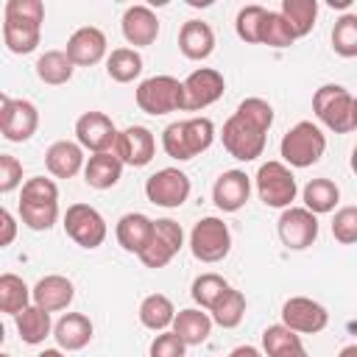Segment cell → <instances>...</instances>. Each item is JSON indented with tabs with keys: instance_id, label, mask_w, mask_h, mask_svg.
I'll return each instance as SVG.
<instances>
[{
	"instance_id": "cell-1",
	"label": "cell",
	"mask_w": 357,
	"mask_h": 357,
	"mask_svg": "<svg viewBox=\"0 0 357 357\" xmlns=\"http://www.w3.org/2000/svg\"><path fill=\"white\" fill-rule=\"evenodd\" d=\"M215 139V126L209 117H190V120H176L162 131V148L170 159L187 162L204 153Z\"/></svg>"
},
{
	"instance_id": "cell-2",
	"label": "cell",
	"mask_w": 357,
	"mask_h": 357,
	"mask_svg": "<svg viewBox=\"0 0 357 357\" xmlns=\"http://www.w3.org/2000/svg\"><path fill=\"white\" fill-rule=\"evenodd\" d=\"M315 117L335 134L357 131V98L340 84H324L312 95Z\"/></svg>"
},
{
	"instance_id": "cell-3",
	"label": "cell",
	"mask_w": 357,
	"mask_h": 357,
	"mask_svg": "<svg viewBox=\"0 0 357 357\" xmlns=\"http://www.w3.org/2000/svg\"><path fill=\"white\" fill-rule=\"evenodd\" d=\"M324 151H326V137L310 120H298L279 142V156L284 159L287 167H312L324 156Z\"/></svg>"
},
{
	"instance_id": "cell-4",
	"label": "cell",
	"mask_w": 357,
	"mask_h": 357,
	"mask_svg": "<svg viewBox=\"0 0 357 357\" xmlns=\"http://www.w3.org/2000/svg\"><path fill=\"white\" fill-rule=\"evenodd\" d=\"M134 100L145 114H170L184 109V84L173 75H151L139 81Z\"/></svg>"
},
{
	"instance_id": "cell-5",
	"label": "cell",
	"mask_w": 357,
	"mask_h": 357,
	"mask_svg": "<svg viewBox=\"0 0 357 357\" xmlns=\"http://www.w3.org/2000/svg\"><path fill=\"white\" fill-rule=\"evenodd\" d=\"M257 195L271 209H287L296 201V176L284 162H265L257 170Z\"/></svg>"
},
{
	"instance_id": "cell-6",
	"label": "cell",
	"mask_w": 357,
	"mask_h": 357,
	"mask_svg": "<svg viewBox=\"0 0 357 357\" xmlns=\"http://www.w3.org/2000/svg\"><path fill=\"white\" fill-rule=\"evenodd\" d=\"M190 251H192V257L198 262H206V265L226 259L229 251H231V231H229V226L220 218H215V215L201 218L192 226V231H190Z\"/></svg>"
},
{
	"instance_id": "cell-7",
	"label": "cell",
	"mask_w": 357,
	"mask_h": 357,
	"mask_svg": "<svg viewBox=\"0 0 357 357\" xmlns=\"http://www.w3.org/2000/svg\"><path fill=\"white\" fill-rule=\"evenodd\" d=\"M265 134L262 128H257L254 123H248L245 117H240L237 112L223 123V131H220V139H223V148L229 151V156L240 159V162H254L257 156H262L265 151Z\"/></svg>"
},
{
	"instance_id": "cell-8",
	"label": "cell",
	"mask_w": 357,
	"mask_h": 357,
	"mask_svg": "<svg viewBox=\"0 0 357 357\" xmlns=\"http://www.w3.org/2000/svg\"><path fill=\"white\" fill-rule=\"evenodd\" d=\"M64 231L67 237L81 248H98L106 240V220L103 215L89 204H70L64 212Z\"/></svg>"
},
{
	"instance_id": "cell-9",
	"label": "cell",
	"mask_w": 357,
	"mask_h": 357,
	"mask_svg": "<svg viewBox=\"0 0 357 357\" xmlns=\"http://www.w3.org/2000/svg\"><path fill=\"white\" fill-rule=\"evenodd\" d=\"M39 128V112L25 98L0 95V131L8 142H28Z\"/></svg>"
},
{
	"instance_id": "cell-10",
	"label": "cell",
	"mask_w": 357,
	"mask_h": 357,
	"mask_svg": "<svg viewBox=\"0 0 357 357\" xmlns=\"http://www.w3.org/2000/svg\"><path fill=\"white\" fill-rule=\"evenodd\" d=\"M145 195L156 206L176 209L190 198V176L178 167H162L145 178Z\"/></svg>"
},
{
	"instance_id": "cell-11",
	"label": "cell",
	"mask_w": 357,
	"mask_h": 357,
	"mask_svg": "<svg viewBox=\"0 0 357 357\" xmlns=\"http://www.w3.org/2000/svg\"><path fill=\"white\" fill-rule=\"evenodd\" d=\"M181 245H184V229L170 218H159L153 220V237L139 254V262L145 268H165L181 251Z\"/></svg>"
},
{
	"instance_id": "cell-12",
	"label": "cell",
	"mask_w": 357,
	"mask_h": 357,
	"mask_svg": "<svg viewBox=\"0 0 357 357\" xmlns=\"http://www.w3.org/2000/svg\"><path fill=\"white\" fill-rule=\"evenodd\" d=\"M181 84H184V109L181 112H201V109L212 106L226 89L223 73H218L212 67L192 70Z\"/></svg>"
},
{
	"instance_id": "cell-13",
	"label": "cell",
	"mask_w": 357,
	"mask_h": 357,
	"mask_svg": "<svg viewBox=\"0 0 357 357\" xmlns=\"http://www.w3.org/2000/svg\"><path fill=\"white\" fill-rule=\"evenodd\" d=\"M279 237L290 251H304L318 237V215L307 206H287L279 215Z\"/></svg>"
},
{
	"instance_id": "cell-14",
	"label": "cell",
	"mask_w": 357,
	"mask_h": 357,
	"mask_svg": "<svg viewBox=\"0 0 357 357\" xmlns=\"http://www.w3.org/2000/svg\"><path fill=\"white\" fill-rule=\"evenodd\" d=\"M117 128L112 123L109 114L103 112H84L78 120H75V142L84 148V151H92V153H106L114 148L117 142Z\"/></svg>"
},
{
	"instance_id": "cell-15",
	"label": "cell",
	"mask_w": 357,
	"mask_h": 357,
	"mask_svg": "<svg viewBox=\"0 0 357 357\" xmlns=\"http://www.w3.org/2000/svg\"><path fill=\"white\" fill-rule=\"evenodd\" d=\"M282 324L298 335H315L326 329L329 312L307 296H293L282 304Z\"/></svg>"
},
{
	"instance_id": "cell-16",
	"label": "cell",
	"mask_w": 357,
	"mask_h": 357,
	"mask_svg": "<svg viewBox=\"0 0 357 357\" xmlns=\"http://www.w3.org/2000/svg\"><path fill=\"white\" fill-rule=\"evenodd\" d=\"M112 151L123 165L145 167L156 153V137L145 126H128L117 134V142H114Z\"/></svg>"
},
{
	"instance_id": "cell-17",
	"label": "cell",
	"mask_w": 357,
	"mask_h": 357,
	"mask_svg": "<svg viewBox=\"0 0 357 357\" xmlns=\"http://www.w3.org/2000/svg\"><path fill=\"white\" fill-rule=\"evenodd\" d=\"M251 195V178L243 170H223L212 184V201L220 212H237Z\"/></svg>"
},
{
	"instance_id": "cell-18",
	"label": "cell",
	"mask_w": 357,
	"mask_h": 357,
	"mask_svg": "<svg viewBox=\"0 0 357 357\" xmlns=\"http://www.w3.org/2000/svg\"><path fill=\"white\" fill-rule=\"evenodd\" d=\"M120 28H123L126 42L134 45V50L153 45L156 36H159V20H156V14L148 6H128L123 11Z\"/></svg>"
},
{
	"instance_id": "cell-19",
	"label": "cell",
	"mask_w": 357,
	"mask_h": 357,
	"mask_svg": "<svg viewBox=\"0 0 357 357\" xmlns=\"http://www.w3.org/2000/svg\"><path fill=\"white\" fill-rule=\"evenodd\" d=\"M67 56L73 59L75 67H92L106 56V33L95 25H84L73 31L67 39Z\"/></svg>"
},
{
	"instance_id": "cell-20",
	"label": "cell",
	"mask_w": 357,
	"mask_h": 357,
	"mask_svg": "<svg viewBox=\"0 0 357 357\" xmlns=\"http://www.w3.org/2000/svg\"><path fill=\"white\" fill-rule=\"evenodd\" d=\"M114 237H117L123 251L139 257L153 237V220L142 212H126L114 226Z\"/></svg>"
},
{
	"instance_id": "cell-21",
	"label": "cell",
	"mask_w": 357,
	"mask_h": 357,
	"mask_svg": "<svg viewBox=\"0 0 357 357\" xmlns=\"http://www.w3.org/2000/svg\"><path fill=\"white\" fill-rule=\"evenodd\" d=\"M31 290H33V304L42 307V310H47V312L67 310L70 301H73V296H75L73 282H70L67 276H61V273H47V276H42Z\"/></svg>"
},
{
	"instance_id": "cell-22",
	"label": "cell",
	"mask_w": 357,
	"mask_h": 357,
	"mask_svg": "<svg viewBox=\"0 0 357 357\" xmlns=\"http://www.w3.org/2000/svg\"><path fill=\"white\" fill-rule=\"evenodd\" d=\"M178 50L190 61H204L215 50V31L204 20H187L178 31Z\"/></svg>"
},
{
	"instance_id": "cell-23",
	"label": "cell",
	"mask_w": 357,
	"mask_h": 357,
	"mask_svg": "<svg viewBox=\"0 0 357 357\" xmlns=\"http://www.w3.org/2000/svg\"><path fill=\"white\" fill-rule=\"evenodd\" d=\"M84 148L70 139H59L45 151V167L56 178H73L78 170H84Z\"/></svg>"
},
{
	"instance_id": "cell-24",
	"label": "cell",
	"mask_w": 357,
	"mask_h": 357,
	"mask_svg": "<svg viewBox=\"0 0 357 357\" xmlns=\"http://www.w3.org/2000/svg\"><path fill=\"white\" fill-rule=\"evenodd\" d=\"M92 332H95V326L84 312H67L53 326V337H56L59 349H64V351L84 349L92 340Z\"/></svg>"
},
{
	"instance_id": "cell-25",
	"label": "cell",
	"mask_w": 357,
	"mask_h": 357,
	"mask_svg": "<svg viewBox=\"0 0 357 357\" xmlns=\"http://www.w3.org/2000/svg\"><path fill=\"white\" fill-rule=\"evenodd\" d=\"M123 176V162L114 156V151L106 153H92L84 165V181L95 190H109L120 181Z\"/></svg>"
},
{
	"instance_id": "cell-26",
	"label": "cell",
	"mask_w": 357,
	"mask_h": 357,
	"mask_svg": "<svg viewBox=\"0 0 357 357\" xmlns=\"http://www.w3.org/2000/svg\"><path fill=\"white\" fill-rule=\"evenodd\" d=\"M212 315L209 312H201L198 307H187V310H178L176 312V321H173V332L187 343V346H201L209 332H212Z\"/></svg>"
},
{
	"instance_id": "cell-27",
	"label": "cell",
	"mask_w": 357,
	"mask_h": 357,
	"mask_svg": "<svg viewBox=\"0 0 357 357\" xmlns=\"http://www.w3.org/2000/svg\"><path fill=\"white\" fill-rule=\"evenodd\" d=\"M176 321V307L165 293H151L139 304V324L151 332H167Z\"/></svg>"
},
{
	"instance_id": "cell-28",
	"label": "cell",
	"mask_w": 357,
	"mask_h": 357,
	"mask_svg": "<svg viewBox=\"0 0 357 357\" xmlns=\"http://www.w3.org/2000/svg\"><path fill=\"white\" fill-rule=\"evenodd\" d=\"M42 39V25L36 22H17V20H3V42L11 53L25 56L33 53Z\"/></svg>"
},
{
	"instance_id": "cell-29",
	"label": "cell",
	"mask_w": 357,
	"mask_h": 357,
	"mask_svg": "<svg viewBox=\"0 0 357 357\" xmlns=\"http://www.w3.org/2000/svg\"><path fill=\"white\" fill-rule=\"evenodd\" d=\"M31 301H33V290L22 282V276L17 273L0 276V312L17 318L25 307H31Z\"/></svg>"
},
{
	"instance_id": "cell-30",
	"label": "cell",
	"mask_w": 357,
	"mask_h": 357,
	"mask_svg": "<svg viewBox=\"0 0 357 357\" xmlns=\"http://www.w3.org/2000/svg\"><path fill=\"white\" fill-rule=\"evenodd\" d=\"M73 59L67 56V50H45L39 59H36V75L39 81L50 84V86H61L73 78Z\"/></svg>"
},
{
	"instance_id": "cell-31",
	"label": "cell",
	"mask_w": 357,
	"mask_h": 357,
	"mask_svg": "<svg viewBox=\"0 0 357 357\" xmlns=\"http://www.w3.org/2000/svg\"><path fill=\"white\" fill-rule=\"evenodd\" d=\"M14 321H17V332H20V337H22L28 346H39V343L53 332L50 312L42 310V307H36V304L25 307Z\"/></svg>"
},
{
	"instance_id": "cell-32",
	"label": "cell",
	"mask_w": 357,
	"mask_h": 357,
	"mask_svg": "<svg viewBox=\"0 0 357 357\" xmlns=\"http://www.w3.org/2000/svg\"><path fill=\"white\" fill-rule=\"evenodd\" d=\"M304 206L312 212V215H326L337 206L340 201V190L332 178H312L304 184Z\"/></svg>"
},
{
	"instance_id": "cell-33",
	"label": "cell",
	"mask_w": 357,
	"mask_h": 357,
	"mask_svg": "<svg viewBox=\"0 0 357 357\" xmlns=\"http://www.w3.org/2000/svg\"><path fill=\"white\" fill-rule=\"evenodd\" d=\"M106 73L117 84H131L142 73V56L134 47H114L106 56Z\"/></svg>"
},
{
	"instance_id": "cell-34",
	"label": "cell",
	"mask_w": 357,
	"mask_h": 357,
	"mask_svg": "<svg viewBox=\"0 0 357 357\" xmlns=\"http://www.w3.org/2000/svg\"><path fill=\"white\" fill-rule=\"evenodd\" d=\"M279 14L287 20L290 31L296 33V39L307 36L315 25V17H318V3L315 0H282V8Z\"/></svg>"
},
{
	"instance_id": "cell-35",
	"label": "cell",
	"mask_w": 357,
	"mask_h": 357,
	"mask_svg": "<svg viewBox=\"0 0 357 357\" xmlns=\"http://www.w3.org/2000/svg\"><path fill=\"white\" fill-rule=\"evenodd\" d=\"M209 315H212V321H215L218 326H223V329L240 326V321H243V315H245V296H243L240 290L229 287V290L212 304Z\"/></svg>"
},
{
	"instance_id": "cell-36",
	"label": "cell",
	"mask_w": 357,
	"mask_h": 357,
	"mask_svg": "<svg viewBox=\"0 0 357 357\" xmlns=\"http://www.w3.org/2000/svg\"><path fill=\"white\" fill-rule=\"evenodd\" d=\"M20 218L33 231H47L59 220V201H25L20 198Z\"/></svg>"
},
{
	"instance_id": "cell-37",
	"label": "cell",
	"mask_w": 357,
	"mask_h": 357,
	"mask_svg": "<svg viewBox=\"0 0 357 357\" xmlns=\"http://www.w3.org/2000/svg\"><path fill=\"white\" fill-rule=\"evenodd\" d=\"M231 284L220 276V273H201L192 279V287H190V296L192 301L201 307V310H212V304L229 290Z\"/></svg>"
},
{
	"instance_id": "cell-38",
	"label": "cell",
	"mask_w": 357,
	"mask_h": 357,
	"mask_svg": "<svg viewBox=\"0 0 357 357\" xmlns=\"http://www.w3.org/2000/svg\"><path fill=\"white\" fill-rule=\"evenodd\" d=\"M268 17V8L265 6H243L237 11V20H234V31L237 36L245 42V45H259V33H262V22Z\"/></svg>"
},
{
	"instance_id": "cell-39",
	"label": "cell",
	"mask_w": 357,
	"mask_h": 357,
	"mask_svg": "<svg viewBox=\"0 0 357 357\" xmlns=\"http://www.w3.org/2000/svg\"><path fill=\"white\" fill-rule=\"evenodd\" d=\"M332 50L343 59L357 56V14H343L332 28Z\"/></svg>"
},
{
	"instance_id": "cell-40",
	"label": "cell",
	"mask_w": 357,
	"mask_h": 357,
	"mask_svg": "<svg viewBox=\"0 0 357 357\" xmlns=\"http://www.w3.org/2000/svg\"><path fill=\"white\" fill-rule=\"evenodd\" d=\"M293 42H296V33L290 31L287 20L279 11H268V17L262 22L259 45H268V47H290Z\"/></svg>"
},
{
	"instance_id": "cell-41",
	"label": "cell",
	"mask_w": 357,
	"mask_h": 357,
	"mask_svg": "<svg viewBox=\"0 0 357 357\" xmlns=\"http://www.w3.org/2000/svg\"><path fill=\"white\" fill-rule=\"evenodd\" d=\"M298 343H301V335L293 332V329H287L284 324H273V326H268L262 332V351L268 357H273L279 351H287V349H293Z\"/></svg>"
},
{
	"instance_id": "cell-42",
	"label": "cell",
	"mask_w": 357,
	"mask_h": 357,
	"mask_svg": "<svg viewBox=\"0 0 357 357\" xmlns=\"http://www.w3.org/2000/svg\"><path fill=\"white\" fill-rule=\"evenodd\" d=\"M237 114L245 117L248 123H254L262 131H268L273 126V106L265 98H245V100H240Z\"/></svg>"
},
{
	"instance_id": "cell-43",
	"label": "cell",
	"mask_w": 357,
	"mask_h": 357,
	"mask_svg": "<svg viewBox=\"0 0 357 357\" xmlns=\"http://www.w3.org/2000/svg\"><path fill=\"white\" fill-rule=\"evenodd\" d=\"M332 237L343 245L357 243V206H340L332 218Z\"/></svg>"
},
{
	"instance_id": "cell-44",
	"label": "cell",
	"mask_w": 357,
	"mask_h": 357,
	"mask_svg": "<svg viewBox=\"0 0 357 357\" xmlns=\"http://www.w3.org/2000/svg\"><path fill=\"white\" fill-rule=\"evenodd\" d=\"M6 20H17V22H36L42 25L45 20V6L42 0H8L3 8Z\"/></svg>"
},
{
	"instance_id": "cell-45",
	"label": "cell",
	"mask_w": 357,
	"mask_h": 357,
	"mask_svg": "<svg viewBox=\"0 0 357 357\" xmlns=\"http://www.w3.org/2000/svg\"><path fill=\"white\" fill-rule=\"evenodd\" d=\"M25 201H59V187L53 178H45V176H33L22 184V195Z\"/></svg>"
},
{
	"instance_id": "cell-46",
	"label": "cell",
	"mask_w": 357,
	"mask_h": 357,
	"mask_svg": "<svg viewBox=\"0 0 357 357\" xmlns=\"http://www.w3.org/2000/svg\"><path fill=\"white\" fill-rule=\"evenodd\" d=\"M187 343L170 329V332H159L151 340V357H184Z\"/></svg>"
},
{
	"instance_id": "cell-47",
	"label": "cell",
	"mask_w": 357,
	"mask_h": 357,
	"mask_svg": "<svg viewBox=\"0 0 357 357\" xmlns=\"http://www.w3.org/2000/svg\"><path fill=\"white\" fill-rule=\"evenodd\" d=\"M22 184V165L11 153H0V192H11Z\"/></svg>"
},
{
	"instance_id": "cell-48",
	"label": "cell",
	"mask_w": 357,
	"mask_h": 357,
	"mask_svg": "<svg viewBox=\"0 0 357 357\" xmlns=\"http://www.w3.org/2000/svg\"><path fill=\"white\" fill-rule=\"evenodd\" d=\"M0 245H11L14 243V234H17V223H14V215L8 209H0Z\"/></svg>"
},
{
	"instance_id": "cell-49",
	"label": "cell",
	"mask_w": 357,
	"mask_h": 357,
	"mask_svg": "<svg viewBox=\"0 0 357 357\" xmlns=\"http://www.w3.org/2000/svg\"><path fill=\"white\" fill-rule=\"evenodd\" d=\"M229 357H262V351L254 349V346H237V349L229 351Z\"/></svg>"
},
{
	"instance_id": "cell-50",
	"label": "cell",
	"mask_w": 357,
	"mask_h": 357,
	"mask_svg": "<svg viewBox=\"0 0 357 357\" xmlns=\"http://www.w3.org/2000/svg\"><path fill=\"white\" fill-rule=\"evenodd\" d=\"M273 357H307V349H304V343H298V346H293V349H287V351H279V354H273Z\"/></svg>"
},
{
	"instance_id": "cell-51",
	"label": "cell",
	"mask_w": 357,
	"mask_h": 357,
	"mask_svg": "<svg viewBox=\"0 0 357 357\" xmlns=\"http://www.w3.org/2000/svg\"><path fill=\"white\" fill-rule=\"evenodd\" d=\"M337 357H357V343H349V346H343V349L337 351Z\"/></svg>"
},
{
	"instance_id": "cell-52",
	"label": "cell",
	"mask_w": 357,
	"mask_h": 357,
	"mask_svg": "<svg viewBox=\"0 0 357 357\" xmlns=\"http://www.w3.org/2000/svg\"><path fill=\"white\" fill-rule=\"evenodd\" d=\"M36 357H64V354H61V349H45V351H39Z\"/></svg>"
},
{
	"instance_id": "cell-53",
	"label": "cell",
	"mask_w": 357,
	"mask_h": 357,
	"mask_svg": "<svg viewBox=\"0 0 357 357\" xmlns=\"http://www.w3.org/2000/svg\"><path fill=\"white\" fill-rule=\"evenodd\" d=\"M349 165H351V170L357 173V145L351 148V159H349Z\"/></svg>"
},
{
	"instance_id": "cell-54",
	"label": "cell",
	"mask_w": 357,
	"mask_h": 357,
	"mask_svg": "<svg viewBox=\"0 0 357 357\" xmlns=\"http://www.w3.org/2000/svg\"><path fill=\"white\" fill-rule=\"evenodd\" d=\"M0 357H11V354H0Z\"/></svg>"
}]
</instances>
